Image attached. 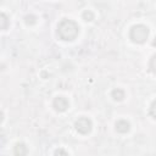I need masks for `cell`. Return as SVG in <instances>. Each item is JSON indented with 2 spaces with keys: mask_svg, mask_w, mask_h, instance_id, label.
I'll return each instance as SVG.
<instances>
[{
  "mask_svg": "<svg viewBox=\"0 0 156 156\" xmlns=\"http://www.w3.org/2000/svg\"><path fill=\"white\" fill-rule=\"evenodd\" d=\"M79 27L72 20H62L57 26V34L62 40H73L78 37Z\"/></svg>",
  "mask_w": 156,
  "mask_h": 156,
  "instance_id": "cell-1",
  "label": "cell"
},
{
  "mask_svg": "<svg viewBox=\"0 0 156 156\" xmlns=\"http://www.w3.org/2000/svg\"><path fill=\"white\" fill-rule=\"evenodd\" d=\"M74 127H76V129H77L78 133H80V134H88V133H90L93 124H91V121L89 118L80 117V118H78L76 121Z\"/></svg>",
  "mask_w": 156,
  "mask_h": 156,
  "instance_id": "cell-3",
  "label": "cell"
},
{
  "mask_svg": "<svg viewBox=\"0 0 156 156\" xmlns=\"http://www.w3.org/2000/svg\"><path fill=\"white\" fill-rule=\"evenodd\" d=\"M129 129H130V124L126 119H119L116 123V130L118 133H127Z\"/></svg>",
  "mask_w": 156,
  "mask_h": 156,
  "instance_id": "cell-5",
  "label": "cell"
},
{
  "mask_svg": "<svg viewBox=\"0 0 156 156\" xmlns=\"http://www.w3.org/2000/svg\"><path fill=\"white\" fill-rule=\"evenodd\" d=\"M111 95H112V98H113L116 101H121V100L124 99V91H123L122 89H119V88L113 89L112 93H111Z\"/></svg>",
  "mask_w": 156,
  "mask_h": 156,
  "instance_id": "cell-6",
  "label": "cell"
},
{
  "mask_svg": "<svg viewBox=\"0 0 156 156\" xmlns=\"http://www.w3.org/2000/svg\"><path fill=\"white\" fill-rule=\"evenodd\" d=\"M154 104H155V102L151 104V116H152V118L155 117V113H154Z\"/></svg>",
  "mask_w": 156,
  "mask_h": 156,
  "instance_id": "cell-11",
  "label": "cell"
},
{
  "mask_svg": "<svg viewBox=\"0 0 156 156\" xmlns=\"http://www.w3.org/2000/svg\"><path fill=\"white\" fill-rule=\"evenodd\" d=\"M52 105H54V107H55L56 111L63 112V111H66V110L68 108L69 102H68V100H67L66 98H63V96H57V98H55Z\"/></svg>",
  "mask_w": 156,
  "mask_h": 156,
  "instance_id": "cell-4",
  "label": "cell"
},
{
  "mask_svg": "<svg viewBox=\"0 0 156 156\" xmlns=\"http://www.w3.org/2000/svg\"><path fill=\"white\" fill-rule=\"evenodd\" d=\"M55 154L57 155V154H63V155H67V152L66 151H63V150H57V151H55Z\"/></svg>",
  "mask_w": 156,
  "mask_h": 156,
  "instance_id": "cell-10",
  "label": "cell"
},
{
  "mask_svg": "<svg viewBox=\"0 0 156 156\" xmlns=\"http://www.w3.org/2000/svg\"><path fill=\"white\" fill-rule=\"evenodd\" d=\"M15 155H26L28 152L27 150V146L23 144V143H18L16 146H15Z\"/></svg>",
  "mask_w": 156,
  "mask_h": 156,
  "instance_id": "cell-7",
  "label": "cell"
},
{
  "mask_svg": "<svg viewBox=\"0 0 156 156\" xmlns=\"http://www.w3.org/2000/svg\"><path fill=\"white\" fill-rule=\"evenodd\" d=\"M147 34H149V30L145 26L136 24V26L132 27V29L129 32V38L132 39V41L141 44L147 39Z\"/></svg>",
  "mask_w": 156,
  "mask_h": 156,
  "instance_id": "cell-2",
  "label": "cell"
},
{
  "mask_svg": "<svg viewBox=\"0 0 156 156\" xmlns=\"http://www.w3.org/2000/svg\"><path fill=\"white\" fill-rule=\"evenodd\" d=\"M4 119V113H2V111H0V122Z\"/></svg>",
  "mask_w": 156,
  "mask_h": 156,
  "instance_id": "cell-12",
  "label": "cell"
},
{
  "mask_svg": "<svg viewBox=\"0 0 156 156\" xmlns=\"http://www.w3.org/2000/svg\"><path fill=\"white\" fill-rule=\"evenodd\" d=\"M83 18L85 21H93L94 20V13L90 11V10H87L83 12Z\"/></svg>",
  "mask_w": 156,
  "mask_h": 156,
  "instance_id": "cell-9",
  "label": "cell"
},
{
  "mask_svg": "<svg viewBox=\"0 0 156 156\" xmlns=\"http://www.w3.org/2000/svg\"><path fill=\"white\" fill-rule=\"evenodd\" d=\"M9 17L5 15V13H2V12H0V30H4V29H6L7 27H9Z\"/></svg>",
  "mask_w": 156,
  "mask_h": 156,
  "instance_id": "cell-8",
  "label": "cell"
}]
</instances>
